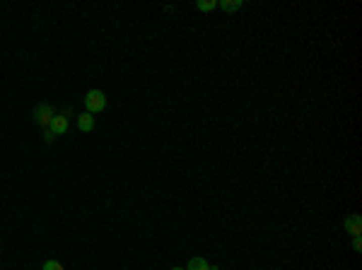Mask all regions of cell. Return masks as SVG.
<instances>
[{"label": "cell", "mask_w": 362, "mask_h": 270, "mask_svg": "<svg viewBox=\"0 0 362 270\" xmlns=\"http://www.w3.org/2000/svg\"><path fill=\"white\" fill-rule=\"evenodd\" d=\"M186 270H210V265H208V260H203V258H191Z\"/></svg>", "instance_id": "obj_7"}, {"label": "cell", "mask_w": 362, "mask_h": 270, "mask_svg": "<svg viewBox=\"0 0 362 270\" xmlns=\"http://www.w3.org/2000/svg\"><path fill=\"white\" fill-rule=\"evenodd\" d=\"M196 8L200 12H210V10H215V8H218V3H215V0H198Z\"/></svg>", "instance_id": "obj_8"}, {"label": "cell", "mask_w": 362, "mask_h": 270, "mask_svg": "<svg viewBox=\"0 0 362 270\" xmlns=\"http://www.w3.org/2000/svg\"><path fill=\"white\" fill-rule=\"evenodd\" d=\"M172 270H186V268H172Z\"/></svg>", "instance_id": "obj_11"}, {"label": "cell", "mask_w": 362, "mask_h": 270, "mask_svg": "<svg viewBox=\"0 0 362 270\" xmlns=\"http://www.w3.org/2000/svg\"><path fill=\"white\" fill-rule=\"evenodd\" d=\"M66 130H68V116H61V114H56L54 121H51V126L46 128V135H44V138L51 142L56 135H63Z\"/></svg>", "instance_id": "obj_2"}, {"label": "cell", "mask_w": 362, "mask_h": 270, "mask_svg": "<svg viewBox=\"0 0 362 270\" xmlns=\"http://www.w3.org/2000/svg\"><path fill=\"white\" fill-rule=\"evenodd\" d=\"M345 229L350 232L352 237H360V234H362V217L360 215L345 217Z\"/></svg>", "instance_id": "obj_4"}, {"label": "cell", "mask_w": 362, "mask_h": 270, "mask_svg": "<svg viewBox=\"0 0 362 270\" xmlns=\"http://www.w3.org/2000/svg\"><path fill=\"white\" fill-rule=\"evenodd\" d=\"M85 106H87V114H99V111H104L107 106V97H104V92H99V89H89L87 97H85Z\"/></svg>", "instance_id": "obj_1"}, {"label": "cell", "mask_w": 362, "mask_h": 270, "mask_svg": "<svg viewBox=\"0 0 362 270\" xmlns=\"http://www.w3.org/2000/svg\"><path fill=\"white\" fill-rule=\"evenodd\" d=\"M77 128L82 130V133H92V130H94V116L87 114V111L80 114V116H77Z\"/></svg>", "instance_id": "obj_5"}, {"label": "cell", "mask_w": 362, "mask_h": 270, "mask_svg": "<svg viewBox=\"0 0 362 270\" xmlns=\"http://www.w3.org/2000/svg\"><path fill=\"white\" fill-rule=\"evenodd\" d=\"M54 116H56V111H54V106H51V104H39V106H36V111H34V119H36V123H39V126H44V128H48V126H51Z\"/></svg>", "instance_id": "obj_3"}, {"label": "cell", "mask_w": 362, "mask_h": 270, "mask_svg": "<svg viewBox=\"0 0 362 270\" xmlns=\"http://www.w3.org/2000/svg\"><path fill=\"white\" fill-rule=\"evenodd\" d=\"M241 5H244L241 0H222V3H220V8H222L225 12H237Z\"/></svg>", "instance_id": "obj_6"}, {"label": "cell", "mask_w": 362, "mask_h": 270, "mask_svg": "<svg viewBox=\"0 0 362 270\" xmlns=\"http://www.w3.org/2000/svg\"><path fill=\"white\" fill-rule=\"evenodd\" d=\"M41 270H63V265H61L58 260H46L44 268H41Z\"/></svg>", "instance_id": "obj_9"}, {"label": "cell", "mask_w": 362, "mask_h": 270, "mask_svg": "<svg viewBox=\"0 0 362 270\" xmlns=\"http://www.w3.org/2000/svg\"><path fill=\"white\" fill-rule=\"evenodd\" d=\"M352 249H355V251H362V239H360V237H355V241H352Z\"/></svg>", "instance_id": "obj_10"}]
</instances>
